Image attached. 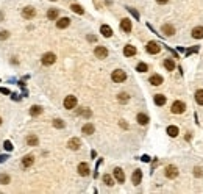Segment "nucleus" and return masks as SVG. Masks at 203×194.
<instances>
[{
	"mask_svg": "<svg viewBox=\"0 0 203 194\" xmlns=\"http://www.w3.org/2000/svg\"><path fill=\"white\" fill-rule=\"evenodd\" d=\"M55 61H56V55H55V53H52V52L44 53V55H42V58H41V63H42L44 66H52Z\"/></svg>",
	"mask_w": 203,
	"mask_h": 194,
	"instance_id": "f257e3e1",
	"label": "nucleus"
},
{
	"mask_svg": "<svg viewBox=\"0 0 203 194\" xmlns=\"http://www.w3.org/2000/svg\"><path fill=\"white\" fill-rule=\"evenodd\" d=\"M111 78H113L114 83H122V81L127 80V74L124 71H120V69H116V71L111 74Z\"/></svg>",
	"mask_w": 203,
	"mask_h": 194,
	"instance_id": "f03ea898",
	"label": "nucleus"
},
{
	"mask_svg": "<svg viewBox=\"0 0 203 194\" xmlns=\"http://www.w3.org/2000/svg\"><path fill=\"white\" fill-rule=\"evenodd\" d=\"M172 113L173 114H181V113H184V110H186V105L183 103V102H180V100H177V102H173L172 103Z\"/></svg>",
	"mask_w": 203,
	"mask_h": 194,
	"instance_id": "7ed1b4c3",
	"label": "nucleus"
},
{
	"mask_svg": "<svg viewBox=\"0 0 203 194\" xmlns=\"http://www.w3.org/2000/svg\"><path fill=\"white\" fill-rule=\"evenodd\" d=\"M145 50L150 53V55H156V53H159V50H161V46L158 44V43H155V41H150L147 46H145Z\"/></svg>",
	"mask_w": 203,
	"mask_h": 194,
	"instance_id": "20e7f679",
	"label": "nucleus"
},
{
	"mask_svg": "<svg viewBox=\"0 0 203 194\" xmlns=\"http://www.w3.org/2000/svg\"><path fill=\"white\" fill-rule=\"evenodd\" d=\"M75 106H77V97L75 95H67L66 99H64V108L72 110Z\"/></svg>",
	"mask_w": 203,
	"mask_h": 194,
	"instance_id": "39448f33",
	"label": "nucleus"
},
{
	"mask_svg": "<svg viewBox=\"0 0 203 194\" xmlns=\"http://www.w3.org/2000/svg\"><path fill=\"white\" fill-rule=\"evenodd\" d=\"M22 16H24L25 19H33V17L36 16V9H34L33 6H25V8L22 9Z\"/></svg>",
	"mask_w": 203,
	"mask_h": 194,
	"instance_id": "423d86ee",
	"label": "nucleus"
},
{
	"mask_svg": "<svg viewBox=\"0 0 203 194\" xmlns=\"http://www.w3.org/2000/svg\"><path fill=\"white\" fill-rule=\"evenodd\" d=\"M178 175V169H177V166H167V168H166V177L167 178H175V177H177Z\"/></svg>",
	"mask_w": 203,
	"mask_h": 194,
	"instance_id": "0eeeda50",
	"label": "nucleus"
},
{
	"mask_svg": "<svg viewBox=\"0 0 203 194\" xmlns=\"http://www.w3.org/2000/svg\"><path fill=\"white\" fill-rule=\"evenodd\" d=\"M94 53H96V57H97V58H106V57H108V49L99 46V47H96Z\"/></svg>",
	"mask_w": 203,
	"mask_h": 194,
	"instance_id": "6e6552de",
	"label": "nucleus"
},
{
	"mask_svg": "<svg viewBox=\"0 0 203 194\" xmlns=\"http://www.w3.org/2000/svg\"><path fill=\"white\" fill-rule=\"evenodd\" d=\"M78 174L83 175V177L89 175V164L88 163H80L78 164Z\"/></svg>",
	"mask_w": 203,
	"mask_h": 194,
	"instance_id": "1a4fd4ad",
	"label": "nucleus"
},
{
	"mask_svg": "<svg viewBox=\"0 0 203 194\" xmlns=\"http://www.w3.org/2000/svg\"><path fill=\"white\" fill-rule=\"evenodd\" d=\"M141 180H142V171L141 169H136V171L133 172V175H131V182L134 185H139Z\"/></svg>",
	"mask_w": 203,
	"mask_h": 194,
	"instance_id": "9d476101",
	"label": "nucleus"
},
{
	"mask_svg": "<svg viewBox=\"0 0 203 194\" xmlns=\"http://www.w3.org/2000/svg\"><path fill=\"white\" fill-rule=\"evenodd\" d=\"M114 178L117 180L119 183H124L125 182V174H124V171H122L120 168H116L114 169Z\"/></svg>",
	"mask_w": 203,
	"mask_h": 194,
	"instance_id": "9b49d317",
	"label": "nucleus"
},
{
	"mask_svg": "<svg viewBox=\"0 0 203 194\" xmlns=\"http://www.w3.org/2000/svg\"><path fill=\"white\" fill-rule=\"evenodd\" d=\"M80 146H81V141L78 138H72V140H69V143H67V147L72 149V150H78Z\"/></svg>",
	"mask_w": 203,
	"mask_h": 194,
	"instance_id": "f8f14e48",
	"label": "nucleus"
},
{
	"mask_svg": "<svg viewBox=\"0 0 203 194\" xmlns=\"http://www.w3.org/2000/svg\"><path fill=\"white\" fill-rule=\"evenodd\" d=\"M71 25V19L69 17H61L56 21V27L58 28H67V27Z\"/></svg>",
	"mask_w": 203,
	"mask_h": 194,
	"instance_id": "ddd939ff",
	"label": "nucleus"
},
{
	"mask_svg": "<svg viewBox=\"0 0 203 194\" xmlns=\"http://www.w3.org/2000/svg\"><path fill=\"white\" fill-rule=\"evenodd\" d=\"M120 28L124 30L125 33H130V32H131V21H130V19H122Z\"/></svg>",
	"mask_w": 203,
	"mask_h": 194,
	"instance_id": "4468645a",
	"label": "nucleus"
},
{
	"mask_svg": "<svg viewBox=\"0 0 203 194\" xmlns=\"http://www.w3.org/2000/svg\"><path fill=\"white\" fill-rule=\"evenodd\" d=\"M33 163H34V157L33 155H25L22 158V166H24V168H30Z\"/></svg>",
	"mask_w": 203,
	"mask_h": 194,
	"instance_id": "2eb2a0df",
	"label": "nucleus"
},
{
	"mask_svg": "<svg viewBox=\"0 0 203 194\" xmlns=\"http://www.w3.org/2000/svg\"><path fill=\"white\" fill-rule=\"evenodd\" d=\"M100 33H102L105 38H111V36H113V30H111L110 25H102V27H100Z\"/></svg>",
	"mask_w": 203,
	"mask_h": 194,
	"instance_id": "dca6fc26",
	"label": "nucleus"
},
{
	"mask_svg": "<svg viewBox=\"0 0 203 194\" xmlns=\"http://www.w3.org/2000/svg\"><path fill=\"white\" fill-rule=\"evenodd\" d=\"M161 32L164 33L166 36H172L173 33H175V28L170 25V24H166V25H162V28H161Z\"/></svg>",
	"mask_w": 203,
	"mask_h": 194,
	"instance_id": "f3484780",
	"label": "nucleus"
},
{
	"mask_svg": "<svg viewBox=\"0 0 203 194\" xmlns=\"http://www.w3.org/2000/svg\"><path fill=\"white\" fill-rule=\"evenodd\" d=\"M148 81H150L153 86H159L161 83H162V77H161V75H158V74H155V75H152V77H150V80H148Z\"/></svg>",
	"mask_w": 203,
	"mask_h": 194,
	"instance_id": "a211bd4d",
	"label": "nucleus"
},
{
	"mask_svg": "<svg viewBox=\"0 0 203 194\" xmlns=\"http://www.w3.org/2000/svg\"><path fill=\"white\" fill-rule=\"evenodd\" d=\"M124 55L125 57H134V55H136V49H134V46H125Z\"/></svg>",
	"mask_w": 203,
	"mask_h": 194,
	"instance_id": "6ab92c4d",
	"label": "nucleus"
},
{
	"mask_svg": "<svg viewBox=\"0 0 203 194\" xmlns=\"http://www.w3.org/2000/svg\"><path fill=\"white\" fill-rule=\"evenodd\" d=\"M27 144H28V146H38L39 144L38 136L36 135H28V136H27Z\"/></svg>",
	"mask_w": 203,
	"mask_h": 194,
	"instance_id": "aec40b11",
	"label": "nucleus"
},
{
	"mask_svg": "<svg viewBox=\"0 0 203 194\" xmlns=\"http://www.w3.org/2000/svg\"><path fill=\"white\" fill-rule=\"evenodd\" d=\"M58 9H55V8H50L49 11H47V17L50 19V21H56L58 19Z\"/></svg>",
	"mask_w": 203,
	"mask_h": 194,
	"instance_id": "412c9836",
	"label": "nucleus"
},
{
	"mask_svg": "<svg viewBox=\"0 0 203 194\" xmlns=\"http://www.w3.org/2000/svg\"><path fill=\"white\" fill-rule=\"evenodd\" d=\"M192 38L195 39H201L203 38V27H195L192 30Z\"/></svg>",
	"mask_w": 203,
	"mask_h": 194,
	"instance_id": "4be33fe9",
	"label": "nucleus"
},
{
	"mask_svg": "<svg viewBox=\"0 0 203 194\" xmlns=\"http://www.w3.org/2000/svg\"><path fill=\"white\" fill-rule=\"evenodd\" d=\"M153 100H155V103H156L158 106H162V105L166 103V95H162V94H156Z\"/></svg>",
	"mask_w": 203,
	"mask_h": 194,
	"instance_id": "5701e85b",
	"label": "nucleus"
},
{
	"mask_svg": "<svg viewBox=\"0 0 203 194\" xmlns=\"http://www.w3.org/2000/svg\"><path fill=\"white\" fill-rule=\"evenodd\" d=\"M94 130H96V129H94L92 124H85L83 129H81V132H83L85 135H92V133H94Z\"/></svg>",
	"mask_w": 203,
	"mask_h": 194,
	"instance_id": "b1692460",
	"label": "nucleus"
},
{
	"mask_svg": "<svg viewBox=\"0 0 203 194\" xmlns=\"http://www.w3.org/2000/svg\"><path fill=\"white\" fill-rule=\"evenodd\" d=\"M41 113H42V106H39V105H33L30 108V114L31 116H39Z\"/></svg>",
	"mask_w": 203,
	"mask_h": 194,
	"instance_id": "393cba45",
	"label": "nucleus"
},
{
	"mask_svg": "<svg viewBox=\"0 0 203 194\" xmlns=\"http://www.w3.org/2000/svg\"><path fill=\"white\" fill-rule=\"evenodd\" d=\"M136 119H138V124H141V125H147V124H148V116H147V114L139 113Z\"/></svg>",
	"mask_w": 203,
	"mask_h": 194,
	"instance_id": "a878e982",
	"label": "nucleus"
},
{
	"mask_svg": "<svg viewBox=\"0 0 203 194\" xmlns=\"http://www.w3.org/2000/svg\"><path fill=\"white\" fill-rule=\"evenodd\" d=\"M167 133H169V136L175 138V136L178 135V127H175V125H170V127H167Z\"/></svg>",
	"mask_w": 203,
	"mask_h": 194,
	"instance_id": "bb28decb",
	"label": "nucleus"
},
{
	"mask_svg": "<svg viewBox=\"0 0 203 194\" xmlns=\"http://www.w3.org/2000/svg\"><path fill=\"white\" fill-rule=\"evenodd\" d=\"M195 102H197L198 105H203V89H198V91L195 92Z\"/></svg>",
	"mask_w": 203,
	"mask_h": 194,
	"instance_id": "cd10ccee",
	"label": "nucleus"
},
{
	"mask_svg": "<svg viewBox=\"0 0 203 194\" xmlns=\"http://www.w3.org/2000/svg\"><path fill=\"white\" fill-rule=\"evenodd\" d=\"M128 99H130V95H128L127 92H120V94L117 95V100H119V102H122V103L128 102Z\"/></svg>",
	"mask_w": 203,
	"mask_h": 194,
	"instance_id": "c85d7f7f",
	"label": "nucleus"
},
{
	"mask_svg": "<svg viewBox=\"0 0 203 194\" xmlns=\"http://www.w3.org/2000/svg\"><path fill=\"white\" fill-rule=\"evenodd\" d=\"M103 182H105V185H108V186H113V185H114L113 177H111V175H108V174L103 175Z\"/></svg>",
	"mask_w": 203,
	"mask_h": 194,
	"instance_id": "c756f323",
	"label": "nucleus"
},
{
	"mask_svg": "<svg viewBox=\"0 0 203 194\" xmlns=\"http://www.w3.org/2000/svg\"><path fill=\"white\" fill-rule=\"evenodd\" d=\"M164 67L167 69V71H173V69H175V63L172 60H166L164 61Z\"/></svg>",
	"mask_w": 203,
	"mask_h": 194,
	"instance_id": "7c9ffc66",
	"label": "nucleus"
},
{
	"mask_svg": "<svg viewBox=\"0 0 203 194\" xmlns=\"http://www.w3.org/2000/svg\"><path fill=\"white\" fill-rule=\"evenodd\" d=\"M71 8H72V11H74V13H77V14H83V13H85V9L81 8L80 5H77V3H74Z\"/></svg>",
	"mask_w": 203,
	"mask_h": 194,
	"instance_id": "2f4dec72",
	"label": "nucleus"
},
{
	"mask_svg": "<svg viewBox=\"0 0 203 194\" xmlns=\"http://www.w3.org/2000/svg\"><path fill=\"white\" fill-rule=\"evenodd\" d=\"M136 71H138V72H147V71H148V66H147L145 63H139L138 67H136Z\"/></svg>",
	"mask_w": 203,
	"mask_h": 194,
	"instance_id": "473e14b6",
	"label": "nucleus"
},
{
	"mask_svg": "<svg viewBox=\"0 0 203 194\" xmlns=\"http://www.w3.org/2000/svg\"><path fill=\"white\" fill-rule=\"evenodd\" d=\"M0 183H2V185L9 183V175H6V174H0Z\"/></svg>",
	"mask_w": 203,
	"mask_h": 194,
	"instance_id": "72a5a7b5",
	"label": "nucleus"
},
{
	"mask_svg": "<svg viewBox=\"0 0 203 194\" xmlns=\"http://www.w3.org/2000/svg\"><path fill=\"white\" fill-rule=\"evenodd\" d=\"M53 127H56V129H63L64 127V122L61 119H55L53 121Z\"/></svg>",
	"mask_w": 203,
	"mask_h": 194,
	"instance_id": "f704fd0d",
	"label": "nucleus"
},
{
	"mask_svg": "<svg viewBox=\"0 0 203 194\" xmlns=\"http://www.w3.org/2000/svg\"><path fill=\"white\" fill-rule=\"evenodd\" d=\"M78 114H81V116H85V118H91V110H80L78 111Z\"/></svg>",
	"mask_w": 203,
	"mask_h": 194,
	"instance_id": "c9c22d12",
	"label": "nucleus"
},
{
	"mask_svg": "<svg viewBox=\"0 0 203 194\" xmlns=\"http://www.w3.org/2000/svg\"><path fill=\"white\" fill-rule=\"evenodd\" d=\"M3 146H5V149H6V150H13V144H11L9 141H5V144H3Z\"/></svg>",
	"mask_w": 203,
	"mask_h": 194,
	"instance_id": "e433bc0d",
	"label": "nucleus"
},
{
	"mask_svg": "<svg viewBox=\"0 0 203 194\" xmlns=\"http://www.w3.org/2000/svg\"><path fill=\"white\" fill-rule=\"evenodd\" d=\"M194 171H195V172H194L195 175H203V169H201V168H195Z\"/></svg>",
	"mask_w": 203,
	"mask_h": 194,
	"instance_id": "4c0bfd02",
	"label": "nucleus"
},
{
	"mask_svg": "<svg viewBox=\"0 0 203 194\" xmlns=\"http://www.w3.org/2000/svg\"><path fill=\"white\" fill-rule=\"evenodd\" d=\"M0 38H2V39H6V38H8V32H2V33H0Z\"/></svg>",
	"mask_w": 203,
	"mask_h": 194,
	"instance_id": "58836bf2",
	"label": "nucleus"
},
{
	"mask_svg": "<svg viewBox=\"0 0 203 194\" xmlns=\"http://www.w3.org/2000/svg\"><path fill=\"white\" fill-rule=\"evenodd\" d=\"M0 92H2V94H9V89H6V88H0Z\"/></svg>",
	"mask_w": 203,
	"mask_h": 194,
	"instance_id": "ea45409f",
	"label": "nucleus"
},
{
	"mask_svg": "<svg viewBox=\"0 0 203 194\" xmlns=\"http://www.w3.org/2000/svg\"><path fill=\"white\" fill-rule=\"evenodd\" d=\"M156 2H158L159 5H164V3H167V2H169V0H156Z\"/></svg>",
	"mask_w": 203,
	"mask_h": 194,
	"instance_id": "a19ab883",
	"label": "nucleus"
},
{
	"mask_svg": "<svg viewBox=\"0 0 203 194\" xmlns=\"http://www.w3.org/2000/svg\"><path fill=\"white\" fill-rule=\"evenodd\" d=\"M6 158H8V157H6V155H2V157H0V161H5V160H6Z\"/></svg>",
	"mask_w": 203,
	"mask_h": 194,
	"instance_id": "79ce46f5",
	"label": "nucleus"
},
{
	"mask_svg": "<svg viewBox=\"0 0 203 194\" xmlns=\"http://www.w3.org/2000/svg\"><path fill=\"white\" fill-rule=\"evenodd\" d=\"M148 160H150V158H148L147 155H144V157H142V161H148Z\"/></svg>",
	"mask_w": 203,
	"mask_h": 194,
	"instance_id": "37998d69",
	"label": "nucleus"
},
{
	"mask_svg": "<svg viewBox=\"0 0 203 194\" xmlns=\"http://www.w3.org/2000/svg\"><path fill=\"white\" fill-rule=\"evenodd\" d=\"M2 17H3V14H2V13H0V21H2Z\"/></svg>",
	"mask_w": 203,
	"mask_h": 194,
	"instance_id": "c03bdc74",
	"label": "nucleus"
},
{
	"mask_svg": "<svg viewBox=\"0 0 203 194\" xmlns=\"http://www.w3.org/2000/svg\"><path fill=\"white\" fill-rule=\"evenodd\" d=\"M0 124H2V118H0Z\"/></svg>",
	"mask_w": 203,
	"mask_h": 194,
	"instance_id": "a18cd8bd",
	"label": "nucleus"
}]
</instances>
